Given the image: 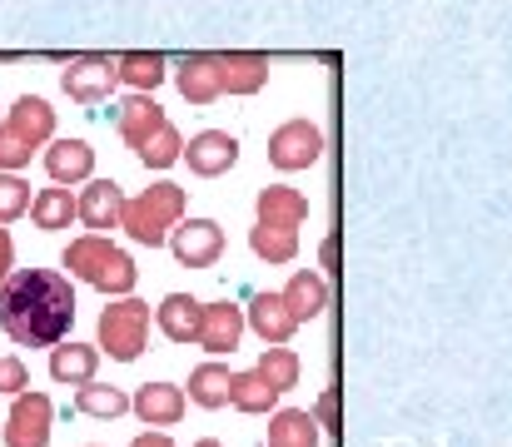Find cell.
<instances>
[{"label": "cell", "instance_id": "cell-7", "mask_svg": "<svg viewBox=\"0 0 512 447\" xmlns=\"http://www.w3.org/2000/svg\"><path fill=\"white\" fill-rule=\"evenodd\" d=\"M115 85H120V75H115V60H110V55H80V60H70L65 75H60V90H65L75 105H100V100L115 95Z\"/></svg>", "mask_w": 512, "mask_h": 447}, {"label": "cell", "instance_id": "cell-12", "mask_svg": "<svg viewBox=\"0 0 512 447\" xmlns=\"http://www.w3.org/2000/svg\"><path fill=\"white\" fill-rule=\"evenodd\" d=\"M120 209H125V189L115 179H85L80 199H75V219L90 229V234H105V229H120Z\"/></svg>", "mask_w": 512, "mask_h": 447}, {"label": "cell", "instance_id": "cell-36", "mask_svg": "<svg viewBox=\"0 0 512 447\" xmlns=\"http://www.w3.org/2000/svg\"><path fill=\"white\" fill-rule=\"evenodd\" d=\"M194 447H224V443H219V438H199Z\"/></svg>", "mask_w": 512, "mask_h": 447}, {"label": "cell", "instance_id": "cell-22", "mask_svg": "<svg viewBox=\"0 0 512 447\" xmlns=\"http://www.w3.org/2000/svg\"><path fill=\"white\" fill-rule=\"evenodd\" d=\"M279 388L259 373V368H249V373H234L229 378V403L239 408V413H274L279 408Z\"/></svg>", "mask_w": 512, "mask_h": 447}, {"label": "cell", "instance_id": "cell-33", "mask_svg": "<svg viewBox=\"0 0 512 447\" xmlns=\"http://www.w3.org/2000/svg\"><path fill=\"white\" fill-rule=\"evenodd\" d=\"M25 388H30V368H25L15 353H5V358H0V393L15 398V393H25Z\"/></svg>", "mask_w": 512, "mask_h": 447}, {"label": "cell", "instance_id": "cell-13", "mask_svg": "<svg viewBox=\"0 0 512 447\" xmlns=\"http://www.w3.org/2000/svg\"><path fill=\"white\" fill-rule=\"evenodd\" d=\"M214 65H219L224 95H259L269 85V55L259 50H229V55H214Z\"/></svg>", "mask_w": 512, "mask_h": 447}, {"label": "cell", "instance_id": "cell-11", "mask_svg": "<svg viewBox=\"0 0 512 447\" xmlns=\"http://www.w3.org/2000/svg\"><path fill=\"white\" fill-rule=\"evenodd\" d=\"M184 164H189V174H199V179H219V174H229L234 164H239V140L229 135V130H199L184 154H179Z\"/></svg>", "mask_w": 512, "mask_h": 447}, {"label": "cell", "instance_id": "cell-14", "mask_svg": "<svg viewBox=\"0 0 512 447\" xmlns=\"http://www.w3.org/2000/svg\"><path fill=\"white\" fill-rule=\"evenodd\" d=\"M184 408H189V398H184V388H174V383H145V388L130 398V413H135L145 428H174V423L184 418Z\"/></svg>", "mask_w": 512, "mask_h": 447}, {"label": "cell", "instance_id": "cell-27", "mask_svg": "<svg viewBox=\"0 0 512 447\" xmlns=\"http://www.w3.org/2000/svg\"><path fill=\"white\" fill-rule=\"evenodd\" d=\"M30 219H35V229H45V234L70 229V219H75V194H70V184H55V189L30 194Z\"/></svg>", "mask_w": 512, "mask_h": 447}, {"label": "cell", "instance_id": "cell-29", "mask_svg": "<svg viewBox=\"0 0 512 447\" xmlns=\"http://www.w3.org/2000/svg\"><path fill=\"white\" fill-rule=\"evenodd\" d=\"M229 378H234V373H229L224 363H199V368L189 373V393H184V398H189L194 408H224V403H229Z\"/></svg>", "mask_w": 512, "mask_h": 447}, {"label": "cell", "instance_id": "cell-26", "mask_svg": "<svg viewBox=\"0 0 512 447\" xmlns=\"http://www.w3.org/2000/svg\"><path fill=\"white\" fill-rule=\"evenodd\" d=\"M249 249L264 259V264H289L299 254V229L289 224H269V219H254L249 229Z\"/></svg>", "mask_w": 512, "mask_h": 447}, {"label": "cell", "instance_id": "cell-23", "mask_svg": "<svg viewBox=\"0 0 512 447\" xmlns=\"http://www.w3.org/2000/svg\"><path fill=\"white\" fill-rule=\"evenodd\" d=\"M160 125H165V110L155 105V95L140 90L135 100H125V110H120V140H125L130 149H140Z\"/></svg>", "mask_w": 512, "mask_h": 447}, {"label": "cell", "instance_id": "cell-8", "mask_svg": "<svg viewBox=\"0 0 512 447\" xmlns=\"http://www.w3.org/2000/svg\"><path fill=\"white\" fill-rule=\"evenodd\" d=\"M50 423H55V408L45 393H15L10 403V418H5V447H45L50 443Z\"/></svg>", "mask_w": 512, "mask_h": 447}, {"label": "cell", "instance_id": "cell-34", "mask_svg": "<svg viewBox=\"0 0 512 447\" xmlns=\"http://www.w3.org/2000/svg\"><path fill=\"white\" fill-rule=\"evenodd\" d=\"M10 264H15V244H10V234H5V224H0V284H5Z\"/></svg>", "mask_w": 512, "mask_h": 447}, {"label": "cell", "instance_id": "cell-28", "mask_svg": "<svg viewBox=\"0 0 512 447\" xmlns=\"http://www.w3.org/2000/svg\"><path fill=\"white\" fill-rule=\"evenodd\" d=\"M75 413L115 423V418L130 413V398H125V388H110V383H95V378H90V383L75 388Z\"/></svg>", "mask_w": 512, "mask_h": 447}, {"label": "cell", "instance_id": "cell-35", "mask_svg": "<svg viewBox=\"0 0 512 447\" xmlns=\"http://www.w3.org/2000/svg\"><path fill=\"white\" fill-rule=\"evenodd\" d=\"M130 447H174V443L165 438V433H140V438H135Z\"/></svg>", "mask_w": 512, "mask_h": 447}, {"label": "cell", "instance_id": "cell-3", "mask_svg": "<svg viewBox=\"0 0 512 447\" xmlns=\"http://www.w3.org/2000/svg\"><path fill=\"white\" fill-rule=\"evenodd\" d=\"M184 189L170 184V179H160V184H150L145 194H135V199H125V209H120V229L135 239V244H145V249H160L165 239H170V229L184 219Z\"/></svg>", "mask_w": 512, "mask_h": 447}, {"label": "cell", "instance_id": "cell-4", "mask_svg": "<svg viewBox=\"0 0 512 447\" xmlns=\"http://www.w3.org/2000/svg\"><path fill=\"white\" fill-rule=\"evenodd\" d=\"M55 140V110L40 95H20L5 120H0V169H25L35 149H45Z\"/></svg>", "mask_w": 512, "mask_h": 447}, {"label": "cell", "instance_id": "cell-19", "mask_svg": "<svg viewBox=\"0 0 512 447\" xmlns=\"http://www.w3.org/2000/svg\"><path fill=\"white\" fill-rule=\"evenodd\" d=\"M284 303H289V313H294L299 323H314V318L329 308V279H324L319 269H299V274L289 279V289H284Z\"/></svg>", "mask_w": 512, "mask_h": 447}, {"label": "cell", "instance_id": "cell-25", "mask_svg": "<svg viewBox=\"0 0 512 447\" xmlns=\"http://www.w3.org/2000/svg\"><path fill=\"white\" fill-rule=\"evenodd\" d=\"M115 75H120V85H135V90L155 95V85H165V75H170V60L155 55V50H130V55L115 60Z\"/></svg>", "mask_w": 512, "mask_h": 447}, {"label": "cell", "instance_id": "cell-6", "mask_svg": "<svg viewBox=\"0 0 512 447\" xmlns=\"http://www.w3.org/2000/svg\"><path fill=\"white\" fill-rule=\"evenodd\" d=\"M324 159V130L314 120H289L269 135V164L294 174V169H309Z\"/></svg>", "mask_w": 512, "mask_h": 447}, {"label": "cell", "instance_id": "cell-10", "mask_svg": "<svg viewBox=\"0 0 512 447\" xmlns=\"http://www.w3.org/2000/svg\"><path fill=\"white\" fill-rule=\"evenodd\" d=\"M244 333H249L244 308L229 303V298H219V303H204V313H199V338H194V343H199L204 353L224 358V353H234V348L244 343Z\"/></svg>", "mask_w": 512, "mask_h": 447}, {"label": "cell", "instance_id": "cell-20", "mask_svg": "<svg viewBox=\"0 0 512 447\" xmlns=\"http://www.w3.org/2000/svg\"><path fill=\"white\" fill-rule=\"evenodd\" d=\"M199 313H204L199 298L170 294L155 308V323H160V333H165L170 343H194V338H199Z\"/></svg>", "mask_w": 512, "mask_h": 447}, {"label": "cell", "instance_id": "cell-31", "mask_svg": "<svg viewBox=\"0 0 512 447\" xmlns=\"http://www.w3.org/2000/svg\"><path fill=\"white\" fill-rule=\"evenodd\" d=\"M135 154H140V164H145V169H170V164H179V154H184V135H179L170 120H165V125H160V130H155L145 145L135 149Z\"/></svg>", "mask_w": 512, "mask_h": 447}, {"label": "cell", "instance_id": "cell-37", "mask_svg": "<svg viewBox=\"0 0 512 447\" xmlns=\"http://www.w3.org/2000/svg\"><path fill=\"white\" fill-rule=\"evenodd\" d=\"M264 447H274V443H264Z\"/></svg>", "mask_w": 512, "mask_h": 447}, {"label": "cell", "instance_id": "cell-24", "mask_svg": "<svg viewBox=\"0 0 512 447\" xmlns=\"http://www.w3.org/2000/svg\"><path fill=\"white\" fill-rule=\"evenodd\" d=\"M269 443L274 447H319V418L304 408H274L269 418Z\"/></svg>", "mask_w": 512, "mask_h": 447}, {"label": "cell", "instance_id": "cell-9", "mask_svg": "<svg viewBox=\"0 0 512 447\" xmlns=\"http://www.w3.org/2000/svg\"><path fill=\"white\" fill-rule=\"evenodd\" d=\"M165 244L174 249V259H179L184 269H209V264H219V254H224V229H219L214 219H179Z\"/></svg>", "mask_w": 512, "mask_h": 447}, {"label": "cell", "instance_id": "cell-16", "mask_svg": "<svg viewBox=\"0 0 512 447\" xmlns=\"http://www.w3.org/2000/svg\"><path fill=\"white\" fill-rule=\"evenodd\" d=\"M244 323L264 338V343H289L299 333V318L289 313L284 294H254V303L244 308Z\"/></svg>", "mask_w": 512, "mask_h": 447}, {"label": "cell", "instance_id": "cell-5", "mask_svg": "<svg viewBox=\"0 0 512 447\" xmlns=\"http://www.w3.org/2000/svg\"><path fill=\"white\" fill-rule=\"evenodd\" d=\"M150 343V303H140L135 294L110 298V308L100 313V353H110L115 363H135Z\"/></svg>", "mask_w": 512, "mask_h": 447}, {"label": "cell", "instance_id": "cell-1", "mask_svg": "<svg viewBox=\"0 0 512 447\" xmlns=\"http://www.w3.org/2000/svg\"><path fill=\"white\" fill-rule=\"evenodd\" d=\"M75 323V284L60 269H10L0 284V328L20 348H50Z\"/></svg>", "mask_w": 512, "mask_h": 447}, {"label": "cell", "instance_id": "cell-2", "mask_svg": "<svg viewBox=\"0 0 512 447\" xmlns=\"http://www.w3.org/2000/svg\"><path fill=\"white\" fill-rule=\"evenodd\" d=\"M65 269H70V279H80V284H90V289H100V294H110V298L135 294V284H140L135 259H130L120 244H110L105 234H80V239H70Z\"/></svg>", "mask_w": 512, "mask_h": 447}, {"label": "cell", "instance_id": "cell-17", "mask_svg": "<svg viewBox=\"0 0 512 447\" xmlns=\"http://www.w3.org/2000/svg\"><path fill=\"white\" fill-rule=\"evenodd\" d=\"M174 85H179V95H184L189 105H214V100L224 95L214 55H184V60L174 65Z\"/></svg>", "mask_w": 512, "mask_h": 447}, {"label": "cell", "instance_id": "cell-18", "mask_svg": "<svg viewBox=\"0 0 512 447\" xmlns=\"http://www.w3.org/2000/svg\"><path fill=\"white\" fill-rule=\"evenodd\" d=\"M45 169L55 184H85L95 174V149L85 140H50L45 145Z\"/></svg>", "mask_w": 512, "mask_h": 447}, {"label": "cell", "instance_id": "cell-15", "mask_svg": "<svg viewBox=\"0 0 512 447\" xmlns=\"http://www.w3.org/2000/svg\"><path fill=\"white\" fill-rule=\"evenodd\" d=\"M95 373H100V348H95V343H75V338L50 343V378H55V383L80 388V383H90Z\"/></svg>", "mask_w": 512, "mask_h": 447}, {"label": "cell", "instance_id": "cell-21", "mask_svg": "<svg viewBox=\"0 0 512 447\" xmlns=\"http://www.w3.org/2000/svg\"><path fill=\"white\" fill-rule=\"evenodd\" d=\"M254 214L269 219V224H289V229H299V224L309 219V199H304L299 189H289V184H269V189H259Z\"/></svg>", "mask_w": 512, "mask_h": 447}, {"label": "cell", "instance_id": "cell-30", "mask_svg": "<svg viewBox=\"0 0 512 447\" xmlns=\"http://www.w3.org/2000/svg\"><path fill=\"white\" fill-rule=\"evenodd\" d=\"M279 393H289L294 383H299V353L289 348V343H264V353H259V363H254Z\"/></svg>", "mask_w": 512, "mask_h": 447}, {"label": "cell", "instance_id": "cell-32", "mask_svg": "<svg viewBox=\"0 0 512 447\" xmlns=\"http://www.w3.org/2000/svg\"><path fill=\"white\" fill-rule=\"evenodd\" d=\"M30 209V184L15 169H0V224H15Z\"/></svg>", "mask_w": 512, "mask_h": 447}]
</instances>
